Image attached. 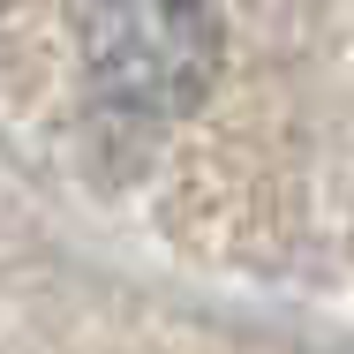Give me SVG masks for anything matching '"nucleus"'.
Wrapping results in <instances>:
<instances>
[{
	"label": "nucleus",
	"instance_id": "obj_1",
	"mask_svg": "<svg viewBox=\"0 0 354 354\" xmlns=\"http://www.w3.org/2000/svg\"><path fill=\"white\" fill-rule=\"evenodd\" d=\"M212 0H91L83 8V75L113 113L181 121L218 83Z\"/></svg>",
	"mask_w": 354,
	"mask_h": 354
},
{
	"label": "nucleus",
	"instance_id": "obj_2",
	"mask_svg": "<svg viewBox=\"0 0 354 354\" xmlns=\"http://www.w3.org/2000/svg\"><path fill=\"white\" fill-rule=\"evenodd\" d=\"M0 8H8V0H0Z\"/></svg>",
	"mask_w": 354,
	"mask_h": 354
}]
</instances>
